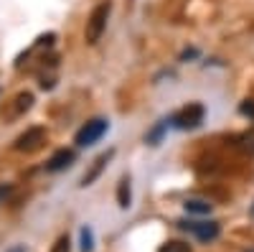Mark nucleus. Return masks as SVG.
I'll return each instance as SVG.
<instances>
[{"mask_svg": "<svg viewBox=\"0 0 254 252\" xmlns=\"http://www.w3.org/2000/svg\"><path fill=\"white\" fill-rule=\"evenodd\" d=\"M110 13H112V3L107 0V3H99L89 18H87V28H84V38H87V44H97V41L102 38V33L107 31V20H110Z\"/></svg>", "mask_w": 254, "mask_h": 252, "instance_id": "1", "label": "nucleus"}, {"mask_svg": "<svg viewBox=\"0 0 254 252\" xmlns=\"http://www.w3.org/2000/svg\"><path fill=\"white\" fill-rule=\"evenodd\" d=\"M203 117H206L203 104L201 102H190V104H186L181 112H176L171 117V125L178 128V130H196L198 125L203 122Z\"/></svg>", "mask_w": 254, "mask_h": 252, "instance_id": "2", "label": "nucleus"}, {"mask_svg": "<svg viewBox=\"0 0 254 252\" xmlns=\"http://www.w3.org/2000/svg\"><path fill=\"white\" fill-rule=\"evenodd\" d=\"M107 130H110V122L104 117H94V120H89L87 125L79 128V133L74 135V143L79 148H87V145H94L97 140H102Z\"/></svg>", "mask_w": 254, "mask_h": 252, "instance_id": "3", "label": "nucleus"}, {"mask_svg": "<svg viewBox=\"0 0 254 252\" xmlns=\"http://www.w3.org/2000/svg\"><path fill=\"white\" fill-rule=\"evenodd\" d=\"M181 229H186V232H190L198 242H214L221 232V224L219 222H178Z\"/></svg>", "mask_w": 254, "mask_h": 252, "instance_id": "4", "label": "nucleus"}, {"mask_svg": "<svg viewBox=\"0 0 254 252\" xmlns=\"http://www.w3.org/2000/svg\"><path fill=\"white\" fill-rule=\"evenodd\" d=\"M44 143H46V128L33 125V128H28L23 135H18V140H15L13 148H15L18 153H33V151H38Z\"/></svg>", "mask_w": 254, "mask_h": 252, "instance_id": "5", "label": "nucleus"}, {"mask_svg": "<svg viewBox=\"0 0 254 252\" xmlns=\"http://www.w3.org/2000/svg\"><path fill=\"white\" fill-rule=\"evenodd\" d=\"M112 156H115V151H107V153H102V156H99V158H97V161L92 163V168H89V171L81 176V183H79V186H81V188L92 186V183H94V181H97V178L102 176V171H104V168H107V163L112 161Z\"/></svg>", "mask_w": 254, "mask_h": 252, "instance_id": "6", "label": "nucleus"}, {"mask_svg": "<svg viewBox=\"0 0 254 252\" xmlns=\"http://www.w3.org/2000/svg\"><path fill=\"white\" fill-rule=\"evenodd\" d=\"M74 161H76V153H74L71 148H61V151H56V153L49 158L46 171H49V173H59V171H64V168H69Z\"/></svg>", "mask_w": 254, "mask_h": 252, "instance_id": "7", "label": "nucleus"}, {"mask_svg": "<svg viewBox=\"0 0 254 252\" xmlns=\"http://www.w3.org/2000/svg\"><path fill=\"white\" fill-rule=\"evenodd\" d=\"M117 206L120 209H130L132 206V188H130V178H120L117 183Z\"/></svg>", "mask_w": 254, "mask_h": 252, "instance_id": "8", "label": "nucleus"}, {"mask_svg": "<svg viewBox=\"0 0 254 252\" xmlns=\"http://www.w3.org/2000/svg\"><path fill=\"white\" fill-rule=\"evenodd\" d=\"M231 145H234L237 151H242L244 156L254 158V130H252V133H244V135H237V138H231Z\"/></svg>", "mask_w": 254, "mask_h": 252, "instance_id": "9", "label": "nucleus"}, {"mask_svg": "<svg viewBox=\"0 0 254 252\" xmlns=\"http://www.w3.org/2000/svg\"><path fill=\"white\" fill-rule=\"evenodd\" d=\"M13 102H15V104H13V110H10V117H20L23 112H28V110H31V104H33V94H31V92H20Z\"/></svg>", "mask_w": 254, "mask_h": 252, "instance_id": "10", "label": "nucleus"}, {"mask_svg": "<svg viewBox=\"0 0 254 252\" xmlns=\"http://www.w3.org/2000/svg\"><path fill=\"white\" fill-rule=\"evenodd\" d=\"M168 128H171V120L158 122L150 133H145V143H147V145H160V140H163V135L168 133Z\"/></svg>", "mask_w": 254, "mask_h": 252, "instance_id": "11", "label": "nucleus"}, {"mask_svg": "<svg viewBox=\"0 0 254 252\" xmlns=\"http://www.w3.org/2000/svg\"><path fill=\"white\" fill-rule=\"evenodd\" d=\"M183 209L188 214H211V204L208 201H201V199H188L183 204Z\"/></svg>", "mask_w": 254, "mask_h": 252, "instance_id": "12", "label": "nucleus"}, {"mask_svg": "<svg viewBox=\"0 0 254 252\" xmlns=\"http://www.w3.org/2000/svg\"><path fill=\"white\" fill-rule=\"evenodd\" d=\"M79 250L81 252H92L94 250V232H92V227H81V232H79Z\"/></svg>", "mask_w": 254, "mask_h": 252, "instance_id": "13", "label": "nucleus"}, {"mask_svg": "<svg viewBox=\"0 0 254 252\" xmlns=\"http://www.w3.org/2000/svg\"><path fill=\"white\" fill-rule=\"evenodd\" d=\"M158 252H190V245L181 242V240H168L158 247Z\"/></svg>", "mask_w": 254, "mask_h": 252, "instance_id": "14", "label": "nucleus"}, {"mask_svg": "<svg viewBox=\"0 0 254 252\" xmlns=\"http://www.w3.org/2000/svg\"><path fill=\"white\" fill-rule=\"evenodd\" d=\"M51 252H71V242H69V237H66V235H61V237L56 240V245H54Z\"/></svg>", "mask_w": 254, "mask_h": 252, "instance_id": "15", "label": "nucleus"}, {"mask_svg": "<svg viewBox=\"0 0 254 252\" xmlns=\"http://www.w3.org/2000/svg\"><path fill=\"white\" fill-rule=\"evenodd\" d=\"M239 112L254 120V99H244V102H242V107H239Z\"/></svg>", "mask_w": 254, "mask_h": 252, "instance_id": "16", "label": "nucleus"}, {"mask_svg": "<svg viewBox=\"0 0 254 252\" xmlns=\"http://www.w3.org/2000/svg\"><path fill=\"white\" fill-rule=\"evenodd\" d=\"M10 191H13L10 183H0V201H5V199L10 196Z\"/></svg>", "mask_w": 254, "mask_h": 252, "instance_id": "17", "label": "nucleus"}, {"mask_svg": "<svg viewBox=\"0 0 254 252\" xmlns=\"http://www.w3.org/2000/svg\"><path fill=\"white\" fill-rule=\"evenodd\" d=\"M196 54H198L196 49H188V51H183V54H181V59H183V61H188V59H196Z\"/></svg>", "mask_w": 254, "mask_h": 252, "instance_id": "18", "label": "nucleus"}, {"mask_svg": "<svg viewBox=\"0 0 254 252\" xmlns=\"http://www.w3.org/2000/svg\"><path fill=\"white\" fill-rule=\"evenodd\" d=\"M13 252H26V250H23V247H18V250H13Z\"/></svg>", "mask_w": 254, "mask_h": 252, "instance_id": "19", "label": "nucleus"}, {"mask_svg": "<svg viewBox=\"0 0 254 252\" xmlns=\"http://www.w3.org/2000/svg\"><path fill=\"white\" fill-rule=\"evenodd\" d=\"M249 214H252V217H254V204H252V209H249Z\"/></svg>", "mask_w": 254, "mask_h": 252, "instance_id": "20", "label": "nucleus"}, {"mask_svg": "<svg viewBox=\"0 0 254 252\" xmlns=\"http://www.w3.org/2000/svg\"><path fill=\"white\" fill-rule=\"evenodd\" d=\"M247 252H254V250H247Z\"/></svg>", "mask_w": 254, "mask_h": 252, "instance_id": "21", "label": "nucleus"}]
</instances>
